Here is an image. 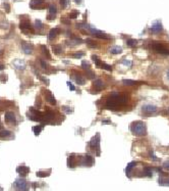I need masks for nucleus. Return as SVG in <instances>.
Instances as JSON below:
<instances>
[{
    "label": "nucleus",
    "instance_id": "f257e3e1",
    "mask_svg": "<svg viewBox=\"0 0 169 191\" xmlns=\"http://www.w3.org/2000/svg\"><path fill=\"white\" fill-rule=\"evenodd\" d=\"M127 96L125 94L120 93H113L106 101V107L109 109H117L120 108L123 104L127 102Z\"/></svg>",
    "mask_w": 169,
    "mask_h": 191
},
{
    "label": "nucleus",
    "instance_id": "f03ea898",
    "mask_svg": "<svg viewBox=\"0 0 169 191\" xmlns=\"http://www.w3.org/2000/svg\"><path fill=\"white\" fill-rule=\"evenodd\" d=\"M130 131L136 136H146L147 135V126L144 122H133L130 125Z\"/></svg>",
    "mask_w": 169,
    "mask_h": 191
},
{
    "label": "nucleus",
    "instance_id": "7ed1b4c3",
    "mask_svg": "<svg viewBox=\"0 0 169 191\" xmlns=\"http://www.w3.org/2000/svg\"><path fill=\"white\" fill-rule=\"evenodd\" d=\"M90 147L96 153L97 156L100 155V135L99 134H96V136L93 137L92 140L90 141Z\"/></svg>",
    "mask_w": 169,
    "mask_h": 191
},
{
    "label": "nucleus",
    "instance_id": "20e7f679",
    "mask_svg": "<svg viewBox=\"0 0 169 191\" xmlns=\"http://www.w3.org/2000/svg\"><path fill=\"white\" fill-rule=\"evenodd\" d=\"M152 48L160 54H163V55H169V48L167 46H165L164 44L162 43H153L152 45Z\"/></svg>",
    "mask_w": 169,
    "mask_h": 191
},
{
    "label": "nucleus",
    "instance_id": "39448f33",
    "mask_svg": "<svg viewBox=\"0 0 169 191\" xmlns=\"http://www.w3.org/2000/svg\"><path fill=\"white\" fill-rule=\"evenodd\" d=\"M80 163L82 164V166H87V167H92L95 163L94 159L92 155L90 154H85L83 156L80 157Z\"/></svg>",
    "mask_w": 169,
    "mask_h": 191
},
{
    "label": "nucleus",
    "instance_id": "423d86ee",
    "mask_svg": "<svg viewBox=\"0 0 169 191\" xmlns=\"http://www.w3.org/2000/svg\"><path fill=\"white\" fill-rule=\"evenodd\" d=\"M19 28L21 29V31L24 32L25 34H27V32H33V29H32V26L30 24V20L29 19H22L19 24Z\"/></svg>",
    "mask_w": 169,
    "mask_h": 191
},
{
    "label": "nucleus",
    "instance_id": "0eeeda50",
    "mask_svg": "<svg viewBox=\"0 0 169 191\" xmlns=\"http://www.w3.org/2000/svg\"><path fill=\"white\" fill-rule=\"evenodd\" d=\"M143 111L145 112L146 115H151V114H155L157 111V107L155 105H152V104H146L142 107Z\"/></svg>",
    "mask_w": 169,
    "mask_h": 191
},
{
    "label": "nucleus",
    "instance_id": "6e6552de",
    "mask_svg": "<svg viewBox=\"0 0 169 191\" xmlns=\"http://www.w3.org/2000/svg\"><path fill=\"white\" fill-rule=\"evenodd\" d=\"M42 92L45 93V97H46V100L48 101L49 103H51L53 105L56 104V100L54 99V96L52 95V93L50 91H48L47 89H42Z\"/></svg>",
    "mask_w": 169,
    "mask_h": 191
},
{
    "label": "nucleus",
    "instance_id": "1a4fd4ad",
    "mask_svg": "<svg viewBox=\"0 0 169 191\" xmlns=\"http://www.w3.org/2000/svg\"><path fill=\"white\" fill-rule=\"evenodd\" d=\"M4 119H5V122L7 123V124H16V120H15V116H14V114L13 112H6V115H5V117H4Z\"/></svg>",
    "mask_w": 169,
    "mask_h": 191
},
{
    "label": "nucleus",
    "instance_id": "9d476101",
    "mask_svg": "<svg viewBox=\"0 0 169 191\" xmlns=\"http://www.w3.org/2000/svg\"><path fill=\"white\" fill-rule=\"evenodd\" d=\"M44 4V0H32L30 6L33 9H41Z\"/></svg>",
    "mask_w": 169,
    "mask_h": 191
},
{
    "label": "nucleus",
    "instance_id": "9b49d317",
    "mask_svg": "<svg viewBox=\"0 0 169 191\" xmlns=\"http://www.w3.org/2000/svg\"><path fill=\"white\" fill-rule=\"evenodd\" d=\"M150 30H151V32H152L153 34H158V33H160V32L163 31V27H162V25H161V22H156V24H154V25L150 28Z\"/></svg>",
    "mask_w": 169,
    "mask_h": 191
},
{
    "label": "nucleus",
    "instance_id": "f8f14e48",
    "mask_svg": "<svg viewBox=\"0 0 169 191\" xmlns=\"http://www.w3.org/2000/svg\"><path fill=\"white\" fill-rule=\"evenodd\" d=\"M16 171H17V173H18L20 176L25 177V176H27V175L29 174L30 169H29L28 167H26V166H19V167H17Z\"/></svg>",
    "mask_w": 169,
    "mask_h": 191
},
{
    "label": "nucleus",
    "instance_id": "ddd939ff",
    "mask_svg": "<svg viewBox=\"0 0 169 191\" xmlns=\"http://www.w3.org/2000/svg\"><path fill=\"white\" fill-rule=\"evenodd\" d=\"M93 88L94 89H96V90H98V91H99V90H102L104 87H105V85H104V82L102 81V80H99V79H98V80H96V81H94L93 82Z\"/></svg>",
    "mask_w": 169,
    "mask_h": 191
},
{
    "label": "nucleus",
    "instance_id": "4468645a",
    "mask_svg": "<svg viewBox=\"0 0 169 191\" xmlns=\"http://www.w3.org/2000/svg\"><path fill=\"white\" fill-rule=\"evenodd\" d=\"M76 165V160H75V155L74 154H71L68 156V159H67V166L68 168H74Z\"/></svg>",
    "mask_w": 169,
    "mask_h": 191
},
{
    "label": "nucleus",
    "instance_id": "2eb2a0df",
    "mask_svg": "<svg viewBox=\"0 0 169 191\" xmlns=\"http://www.w3.org/2000/svg\"><path fill=\"white\" fill-rule=\"evenodd\" d=\"M59 33H60V30H59L58 28H54V29L50 30V32H49V35H48V38H49V40H52V39H54L56 36L58 35Z\"/></svg>",
    "mask_w": 169,
    "mask_h": 191
},
{
    "label": "nucleus",
    "instance_id": "dca6fc26",
    "mask_svg": "<svg viewBox=\"0 0 169 191\" xmlns=\"http://www.w3.org/2000/svg\"><path fill=\"white\" fill-rule=\"evenodd\" d=\"M136 166H137V163H136V162H131V163H129V164L127 165V167H126V169H125V174H126V176H127L128 178L130 177V171H131Z\"/></svg>",
    "mask_w": 169,
    "mask_h": 191
},
{
    "label": "nucleus",
    "instance_id": "f3484780",
    "mask_svg": "<svg viewBox=\"0 0 169 191\" xmlns=\"http://www.w3.org/2000/svg\"><path fill=\"white\" fill-rule=\"evenodd\" d=\"M74 80H75V82H76V84L77 85H85V78L83 77V76H81V75H78V73H77V75L76 76H74Z\"/></svg>",
    "mask_w": 169,
    "mask_h": 191
},
{
    "label": "nucleus",
    "instance_id": "a211bd4d",
    "mask_svg": "<svg viewBox=\"0 0 169 191\" xmlns=\"http://www.w3.org/2000/svg\"><path fill=\"white\" fill-rule=\"evenodd\" d=\"M52 50H53V52H54L55 54H57V55H59L60 53H62V52H63V50H62V47L60 46L59 44L53 45V46H52Z\"/></svg>",
    "mask_w": 169,
    "mask_h": 191
},
{
    "label": "nucleus",
    "instance_id": "6ab92c4d",
    "mask_svg": "<svg viewBox=\"0 0 169 191\" xmlns=\"http://www.w3.org/2000/svg\"><path fill=\"white\" fill-rule=\"evenodd\" d=\"M158 182L160 185H164V186H169V177H160L159 180H158Z\"/></svg>",
    "mask_w": 169,
    "mask_h": 191
},
{
    "label": "nucleus",
    "instance_id": "aec40b11",
    "mask_svg": "<svg viewBox=\"0 0 169 191\" xmlns=\"http://www.w3.org/2000/svg\"><path fill=\"white\" fill-rule=\"evenodd\" d=\"M85 42L87 43V45H88L90 48H98V47H99V45H98L97 43H95V42H94L93 40H91V39H87Z\"/></svg>",
    "mask_w": 169,
    "mask_h": 191
},
{
    "label": "nucleus",
    "instance_id": "412c9836",
    "mask_svg": "<svg viewBox=\"0 0 169 191\" xmlns=\"http://www.w3.org/2000/svg\"><path fill=\"white\" fill-rule=\"evenodd\" d=\"M15 186L18 187L17 189H21V190H25L27 189V185H26V182L25 181H21V180H19V181H17L15 183Z\"/></svg>",
    "mask_w": 169,
    "mask_h": 191
},
{
    "label": "nucleus",
    "instance_id": "4be33fe9",
    "mask_svg": "<svg viewBox=\"0 0 169 191\" xmlns=\"http://www.w3.org/2000/svg\"><path fill=\"white\" fill-rule=\"evenodd\" d=\"M144 175L147 176V177H152L153 175V169L150 167H146L144 169Z\"/></svg>",
    "mask_w": 169,
    "mask_h": 191
},
{
    "label": "nucleus",
    "instance_id": "5701e85b",
    "mask_svg": "<svg viewBox=\"0 0 169 191\" xmlns=\"http://www.w3.org/2000/svg\"><path fill=\"white\" fill-rule=\"evenodd\" d=\"M123 84L128 85V86H132V85H139V84H141V82L132 81V80H123Z\"/></svg>",
    "mask_w": 169,
    "mask_h": 191
},
{
    "label": "nucleus",
    "instance_id": "b1692460",
    "mask_svg": "<svg viewBox=\"0 0 169 191\" xmlns=\"http://www.w3.org/2000/svg\"><path fill=\"white\" fill-rule=\"evenodd\" d=\"M110 52H111L112 54H120V53L122 52V49H121V47L116 46V47L111 48V49H110Z\"/></svg>",
    "mask_w": 169,
    "mask_h": 191
},
{
    "label": "nucleus",
    "instance_id": "393cba45",
    "mask_svg": "<svg viewBox=\"0 0 169 191\" xmlns=\"http://www.w3.org/2000/svg\"><path fill=\"white\" fill-rule=\"evenodd\" d=\"M86 77L88 79H90V80H93V79L95 78V73L91 70H87L86 71Z\"/></svg>",
    "mask_w": 169,
    "mask_h": 191
},
{
    "label": "nucleus",
    "instance_id": "a878e982",
    "mask_svg": "<svg viewBox=\"0 0 169 191\" xmlns=\"http://www.w3.org/2000/svg\"><path fill=\"white\" fill-rule=\"evenodd\" d=\"M41 49H42L43 54H45V56H46L47 58H51L50 53H49V51H48V49H47V47H46V46H44V45H42V46H41Z\"/></svg>",
    "mask_w": 169,
    "mask_h": 191
},
{
    "label": "nucleus",
    "instance_id": "bb28decb",
    "mask_svg": "<svg viewBox=\"0 0 169 191\" xmlns=\"http://www.w3.org/2000/svg\"><path fill=\"white\" fill-rule=\"evenodd\" d=\"M126 44L128 45L129 47H134V46H137L138 41H137V40H134V39H128V40L126 41Z\"/></svg>",
    "mask_w": 169,
    "mask_h": 191
},
{
    "label": "nucleus",
    "instance_id": "cd10ccee",
    "mask_svg": "<svg viewBox=\"0 0 169 191\" xmlns=\"http://www.w3.org/2000/svg\"><path fill=\"white\" fill-rule=\"evenodd\" d=\"M92 59H93V61L95 62V64H96V66H97V67H99V66H100V64H101V62H102V61L100 60V58L98 57L97 55H92Z\"/></svg>",
    "mask_w": 169,
    "mask_h": 191
},
{
    "label": "nucleus",
    "instance_id": "c85d7f7f",
    "mask_svg": "<svg viewBox=\"0 0 169 191\" xmlns=\"http://www.w3.org/2000/svg\"><path fill=\"white\" fill-rule=\"evenodd\" d=\"M10 136V132L7 131V130H2L1 132H0V137L1 138H7Z\"/></svg>",
    "mask_w": 169,
    "mask_h": 191
},
{
    "label": "nucleus",
    "instance_id": "c756f323",
    "mask_svg": "<svg viewBox=\"0 0 169 191\" xmlns=\"http://www.w3.org/2000/svg\"><path fill=\"white\" fill-rule=\"evenodd\" d=\"M99 67H102V69H104V70H106V71H108V72H111V71H112L111 65H109V64H107V63H104V62H101V64H100Z\"/></svg>",
    "mask_w": 169,
    "mask_h": 191
},
{
    "label": "nucleus",
    "instance_id": "7c9ffc66",
    "mask_svg": "<svg viewBox=\"0 0 169 191\" xmlns=\"http://www.w3.org/2000/svg\"><path fill=\"white\" fill-rule=\"evenodd\" d=\"M59 3L62 8H66L67 5L69 4V0H59Z\"/></svg>",
    "mask_w": 169,
    "mask_h": 191
},
{
    "label": "nucleus",
    "instance_id": "2f4dec72",
    "mask_svg": "<svg viewBox=\"0 0 169 191\" xmlns=\"http://www.w3.org/2000/svg\"><path fill=\"white\" fill-rule=\"evenodd\" d=\"M82 67L85 70V71H87V70H90L91 69V65H90V63L88 62V61H86V60H84L83 62H82Z\"/></svg>",
    "mask_w": 169,
    "mask_h": 191
},
{
    "label": "nucleus",
    "instance_id": "473e14b6",
    "mask_svg": "<svg viewBox=\"0 0 169 191\" xmlns=\"http://www.w3.org/2000/svg\"><path fill=\"white\" fill-rule=\"evenodd\" d=\"M49 11H50V14H52V15H55L56 14V12H57V9H56V7H55V5H50L49 6Z\"/></svg>",
    "mask_w": 169,
    "mask_h": 191
},
{
    "label": "nucleus",
    "instance_id": "72a5a7b5",
    "mask_svg": "<svg viewBox=\"0 0 169 191\" xmlns=\"http://www.w3.org/2000/svg\"><path fill=\"white\" fill-rule=\"evenodd\" d=\"M84 55H85L84 52H76V53L71 54V56H72V57H74V58H81V57H83Z\"/></svg>",
    "mask_w": 169,
    "mask_h": 191
},
{
    "label": "nucleus",
    "instance_id": "f704fd0d",
    "mask_svg": "<svg viewBox=\"0 0 169 191\" xmlns=\"http://www.w3.org/2000/svg\"><path fill=\"white\" fill-rule=\"evenodd\" d=\"M50 175V172H48V173H44L43 171H40V172H38L37 173V176L38 177H40V178H43V177H48Z\"/></svg>",
    "mask_w": 169,
    "mask_h": 191
},
{
    "label": "nucleus",
    "instance_id": "c9c22d12",
    "mask_svg": "<svg viewBox=\"0 0 169 191\" xmlns=\"http://www.w3.org/2000/svg\"><path fill=\"white\" fill-rule=\"evenodd\" d=\"M77 15H78V11H71V12L68 14V17L69 18H76L77 17Z\"/></svg>",
    "mask_w": 169,
    "mask_h": 191
},
{
    "label": "nucleus",
    "instance_id": "e433bc0d",
    "mask_svg": "<svg viewBox=\"0 0 169 191\" xmlns=\"http://www.w3.org/2000/svg\"><path fill=\"white\" fill-rule=\"evenodd\" d=\"M33 130H34V133H35L36 135H39L41 130H42V126H36V127L33 128Z\"/></svg>",
    "mask_w": 169,
    "mask_h": 191
},
{
    "label": "nucleus",
    "instance_id": "4c0bfd02",
    "mask_svg": "<svg viewBox=\"0 0 169 191\" xmlns=\"http://www.w3.org/2000/svg\"><path fill=\"white\" fill-rule=\"evenodd\" d=\"M61 22H63V24H65V25H68V26L70 25V21H69L68 18H67V19H66V18H62V19H61Z\"/></svg>",
    "mask_w": 169,
    "mask_h": 191
},
{
    "label": "nucleus",
    "instance_id": "58836bf2",
    "mask_svg": "<svg viewBox=\"0 0 169 191\" xmlns=\"http://www.w3.org/2000/svg\"><path fill=\"white\" fill-rule=\"evenodd\" d=\"M41 64H42V67H43V69H45V70H46L47 67H48V66H47V63L45 62L44 60H41Z\"/></svg>",
    "mask_w": 169,
    "mask_h": 191
},
{
    "label": "nucleus",
    "instance_id": "ea45409f",
    "mask_svg": "<svg viewBox=\"0 0 169 191\" xmlns=\"http://www.w3.org/2000/svg\"><path fill=\"white\" fill-rule=\"evenodd\" d=\"M63 109L64 110H66V112H68V114H71V112L73 111V108H67V107H63Z\"/></svg>",
    "mask_w": 169,
    "mask_h": 191
},
{
    "label": "nucleus",
    "instance_id": "a19ab883",
    "mask_svg": "<svg viewBox=\"0 0 169 191\" xmlns=\"http://www.w3.org/2000/svg\"><path fill=\"white\" fill-rule=\"evenodd\" d=\"M163 167H164V169H166L167 171H169V162H166V163H164Z\"/></svg>",
    "mask_w": 169,
    "mask_h": 191
},
{
    "label": "nucleus",
    "instance_id": "79ce46f5",
    "mask_svg": "<svg viewBox=\"0 0 169 191\" xmlns=\"http://www.w3.org/2000/svg\"><path fill=\"white\" fill-rule=\"evenodd\" d=\"M47 19H48V20H53V19H55V15H52V14H48V16H47Z\"/></svg>",
    "mask_w": 169,
    "mask_h": 191
},
{
    "label": "nucleus",
    "instance_id": "37998d69",
    "mask_svg": "<svg viewBox=\"0 0 169 191\" xmlns=\"http://www.w3.org/2000/svg\"><path fill=\"white\" fill-rule=\"evenodd\" d=\"M3 5L5 6V10H6V12H9V4H8V3H3Z\"/></svg>",
    "mask_w": 169,
    "mask_h": 191
},
{
    "label": "nucleus",
    "instance_id": "c03bdc74",
    "mask_svg": "<svg viewBox=\"0 0 169 191\" xmlns=\"http://www.w3.org/2000/svg\"><path fill=\"white\" fill-rule=\"evenodd\" d=\"M67 85H68L69 86V88H70V90H71V91H73V90H74V86L70 83V82H67Z\"/></svg>",
    "mask_w": 169,
    "mask_h": 191
},
{
    "label": "nucleus",
    "instance_id": "a18cd8bd",
    "mask_svg": "<svg viewBox=\"0 0 169 191\" xmlns=\"http://www.w3.org/2000/svg\"><path fill=\"white\" fill-rule=\"evenodd\" d=\"M36 24H37V28H39V29L42 28V24H41L40 20H36Z\"/></svg>",
    "mask_w": 169,
    "mask_h": 191
},
{
    "label": "nucleus",
    "instance_id": "49530a36",
    "mask_svg": "<svg viewBox=\"0 0 169 191\" xmlns=\"http://www.w3.org/2000/svg\"><path fill=\"white\" fill-rule=\"evenodd\" d=\"M150 155H151V157H152V159H153L154 161H156V160H157V157H156V156L154 155V153H153V151H151V152H150Z\"/></svg>",
    "mask_w": 169,
    "mask_h": 191
},
{
    "label": "nucleus",
    "instance_id": "de8ad7c7",
    "mask_svg": "<svg viewBox=\"0 0 169 191\" xmlns=\"http://www.w3.org/2000/svg\"><path fill=\"white\" fill-rule=\"evenodd\" d=\"M123 63H124V64H128V65H131V61H129V60H123Z\"/></svg>",
    "mask_w": 169,
    "mask_h": 191
},
{
    "label": "nucleus",
    "instance_id": "09e8293b",
    "mask_svg": "<svg viewBox=\"0 0 169 191\" xmlns=\"http://www.w3.org/2000/svg\"><path fill=\"white\" fill-rule=\"evenodd\" d=\"M36 106H37V107H40V106H41V100H40V98H39V97H38V102H37Z\"/></svg>",
    "mask_w": 169,
    "mask_h": 191
},
{
    "label": "nucleus",
    "instance_id": "8fccbe9b",
    "mask_svg": "<svg viewBox=\"0 0 169 191\" xmlns=\"http://www.w3.org/2000/svg\"><path fill=\"white\" fill-rule=\"evenodd\" d=\"M111 122H110V120H104L103 121V124H110Z\"/></svg>",
    "mask_w": 169,
    "mask_h": 191
},
{
    "label": "nucleus",
    "instance_id": "3c124183",
    "mask_svg": "<svg viewBox=\"0 0 169 191\" xmlns=\"http://www.w3.org/2000/svg\"><path fill=\"white\" fill-rule=\"evenodd\" d=\"M74 2H75V3H77V4H80V3L82 2V0H74Z\"/></svg>",
    "mask_w": 169,
    "mask_h": 191
},
{
    "label": "nucleus",
    "instance_id": "603ef678",
    "mask_svg": "<svg viewBox=\"0 0 169 191\" xmlns=\"http://www.w3.org/2000/svg\"><path fill=\"white\" fill-rule=\"evenodd\" d=\"M3 69H4V65H3V64H0V71L3 70Z\"/></svg>",
    "mask_w": 169,
    "mask_h": 191
},
{
    "label": "nucleus",
    "instance_id": "864d4df0",
    "mask_svg": "<svg viewBox=\"0 0 169 191\" xmlns=\"http://www.w3.org/2000/svg\"><path fill=\"white\" fill-rule=\"evenodd\" d=\"M167 78L169 79V71H168V73H167Z\"/></svg>",
    "mask_w": 169,
    "mask_h": 191
},
{
    "label": "nucleus",
    "instance_id": "5fc2aeb1",
    "mask_svg": "<svg viewBox=\"0 0 169 191\" xmlns=\"http://www.w3.org/2000/svg\"><path fill=\"white\" fill-rule=\"evenodd\" d=\"M167 112H169V108H168V110H167Z\"/></svg>",
    "mask_w": 169,
    "mask_h": 191
},
{
    "label": "nucleus",
    "instance_id": "6e6d98bb",
    "mask_svg": "<svg viewBox=\"0 0 169 191\" xmlns=\"http://www.w3.org/2000/svg\"><path fill=\"white\" fill-rule=\"evenodd\" d=\"M0 123H1V122H0ZM0 126H1V124H0Z\"/></svg>",
    "mask_w": 169,
    "mask_h": 191
}]
</instances>
